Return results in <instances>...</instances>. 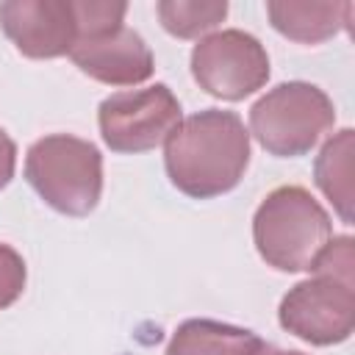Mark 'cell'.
I'll use <instances>...</instances> for the list:
<instances>
[{
    "label": "cell",
    "instance_id": "cell-1",
    "mask_svg": "<svg viewBox=\"0 0 355 355\" xmlns=\"http://www.w3.org/2000/svg\"><path fill=\"white\" fill-rule=\"evenodd\" d=\"M164 144L166 175L191 200L227 194L250 164V130L239 114L222 108H205L180 119Z\"/></svg>",
    "mask_w": 355,
    "mask_h": 355
},
{
    "label": "cell",
    "instance_id": "cell-2",
    "mask_svg": "<svg viewBox=\"0 0 355 355\" xmlns=\"http://www.w3.org/2000/svg\"><path fill=\"white\" fill-rule=\"evenodd\" d=\"M330 236L333 225L327 211L302 186L269 191L252 219V239L261 258L280 272L311 269Z\"/></svg>",
    "mask_w": 355,
    "mask_h": 355
},
{
    "label": "cell",
    "instance_id": "cell-3",
    "mask_svg": "<svg viewBox=\"0 0 355 355\" xmlns=\"http://www.w3.org/2000/svg\"><path fill=\"white\" fill-rule=\"evenodd\" d=\"M25 180L58 214L89 216L103 194V155L86 139L53 133L31 144Z\"/></svg>",
    "mask_w": 355,
    "mask_h": 355
},
{
    "label": "cell",
    "instance_id": "cell-4",
    "mask_svg": "<svg viewBox=\"0 0 355 355\" xmlns=\"http://www.w3.org/2000/svg\"><path fill=\"white\" fill-rule=\"evenodd\" d=\"M333 122V100L319 86L305 80L280 83L250 108V133L277 158L311 153Z\"/></svg>",
    "mask_w": 355,
    "mask_h": 355
},
{
    "label": "cell",
    "instance_id": "cell-5",
    "mask_svg": "<svg viewBox=\"0 0 355 355\" xmlns=\"http://www.w3.org/2000/svg\"><path fill=\"white\" fill-rule=\"evenodd\" d=\"M97 122L103 141L114 153H147L180 125V103L166 83L119 92L100 103Z\"/></svg>",
    "mask_w": 355,
    "mask_h": 355
},
{
    "label": "cell",
    "instance_id": "cell-6",
    "mask_svg": "<svg viewBox=\"0 0 355 355\" xmlns=\"http://www.w3.org/2000/svg\"><path fill=\"white\" fill-rule=\"evenodd\" d=\"M191 75L219 100H244L269 80V55L252 33L227 28L194 44Z\"/></svg>",
    "mask_w": 355,
    "mask_h": 355
},
{
    "label": "cell",
    "instance_id": "cell-7",
    "mask_svg": "<svg viewBox=\"0 0 355 355\" xmlns=\"http://www.w3.org/2000/svg\"><path fill=\"white\" fill-rule=\"evenodd\" d=\"M277 319L283 330L308 344H341L355 327V283H344L330 275H313L288 288Z\"/></svg>",
    "mask_w": 355,
    "mask_h": 355
},
{
    "label": "cell",
    "instance_id": "cell-8",
    "mask_svg": "<svg viewBox=\"0 0 355 355\" xmlns=\"http://www.w3.org/2000/svg\"><path fill=\"white\" fill-rule=\"evenodd\" d=\"M0 28L28 58L69 55L78 39L72 0H6L0 3Z\"/></svg>",
    "mask_w": 355,
    "mask_h": 355
},
{
    "label": "cell",
    "instance_id": "cell-9",
    "mask_svg": "<svg viewBox=\"0 0 355 355\" xmlns=\"http://www.w3.org/2000/svg\"><path fill=\"white\" fill-rule=\"evenodd\" d=\"M69 58L83 75L105 86H136L155 72V58L147 42L125 22L78 36Z\"/></svg>",
    "mask_w": 355,
    "mask_h": 355
},
{
    "label": "cell",
    "instance_id": "cell-10",
    "mask_svg": "<svg viewBox=\"0 0 355 355\" xmlns=\"http://www.w3.org/2000/svg\"><path fill=\"white\" fill-rule=\"evenodd\" d=\"M269 22L277 33L300 44H319L333 39L338 31L349 28L352 3H294L269 0Z\"/></svg>",
    "mask_w": 355,
    "mask_h": 355
},
{
    "label": "cell",
    "instance_id": "cell-11",
    "mask_svg": "<svg viewBox=\"0 0 355 355\" xmlns=\"http://www.w3.org/2000/svg\"><path fill=\"white\" fill-rule=\"evenodd\" d=\"M266 347L252 330L216 322V319H186L169 338L166 355H258Z\"/></svg>",
    "mask_w": 355,
    "mask_h": 355
},
{
    "label": "cell",
    "instance_id": "cell-12",
    "mask_svg": "<svg viewBox=\"0 0 355 355\" xmlns=\"http://www.w3.org/2000/svg\"><path fill=\"white\" fill-rule=\"evenodd\" d=\"M352 130L344 128L330 136L313 161V180L319 191L333 202L341 222L352 225Z\"/></svg>",
    "mask_w": 355,
    "mask_h": 355
},
{
    "label": "cell",
    "instance_id": "cell-13",
    "mask_svg": "<svg viewBox=\"0 0 355 355\" xmlns=\"http://www.w3.org/2000/svg\"><path fill=\"white\" fill-rule=\"evenodd\" d=\"M166 33L178 39H197L214 31L227 17L225 0H161L155 6Z\"/></svg>",
    "mask_w": 355,
    "mask_h": 355
},
{
    "label": "cell",
    "instance_id": "cell-14",
    "mask_svg": "<svg viewBox=\"0 0 355 355\" xmlns=\"http://www.w3.org/2000/svg\"><path fill=\"white\" fill-rule=\"evenodd\" d=\"M313 275H330L344 283H355V252L349 236H330V241L319 250L311 269Z\"/></svg>",
    "mask_w": 355,
    "mask_h": 355
},
{
    "label": "cell",
    "instance_id": "cell-15",
    "mask_svg": "<svg viewBox=\"0 0 355 355\" xmlns=\"http://www.w3.org/2000/svg\"><path fill=\"white\" fill-rule=\"evenodd\" d=\"M25 280H28V269L22 255L14 247L0 244V311L14 305L22 297Z\"/></svg>",
    "mask_w": 355,
    "mask_h": 355
},
{
    "label": "cell",
    "instance_id": "cell-16",
    "mask_svg": "<svg viewBox=\"0 0 355 355\" xmlns=\"http://www.w3.org/2000/svg\"><path fill=\"white\" fill-rule=\"evenodd\" d=\"M14 166H17V144L11 141V136L0 128V189H6L14 178Z\"/></svg>",
    "mask_w": 355,
    "mask_h": 355
},
{
    "label": "cell",
    "instance_id": "cell-17",
    "mask_svg": "<svg viewBox=\"0 0 355 355\" xmlns=\"http://www.w3.org/2000/svg\"><path fill=\"white\" fill-rule=\"evenodd\" d=\"M258 355H302V352H297V349H277V347H263Z\"/></svg>",
    "mask_w": 355,
    "mask_h": 355
}]
</instances>
